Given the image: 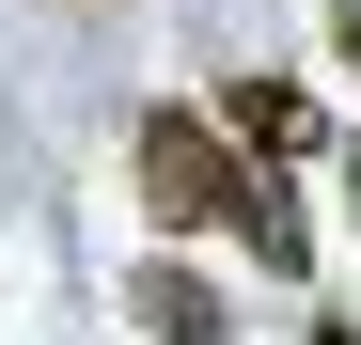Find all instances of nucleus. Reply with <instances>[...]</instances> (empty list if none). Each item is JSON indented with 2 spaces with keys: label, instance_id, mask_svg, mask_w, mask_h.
<instances>
[{
  "label": "nucleus",
  "instance_id": "1",
  "mask_svg": "<svg viewBox=\"0 0 361 345\" xmlns=\"http://www.w3.org/2000/svg\"><path fill=\"white\" fill-rule=\"evenodd\" d=\"M126 172H142V220H157V236H252L267 189H283V172L235 142L220 110H189V94H157L126 126Z\"/></svg>",
  "mask_w": 361,
  "mask_h": 345
},
{
  "label": "nucleus",
  "instance_id": "2",
  "mask_svg": "<svg viewBox=\"0 0 361 345\" xmlns=\"http://www.w3.org/2000/svg\"><path fill=\"white\" fill-rule=\"evenodd\" d=\"M204 110H220V126L252 142L267 172H283V157H314V94H298V79H267V63H235V79H220Z\"/></svg>",
  "mask_w": 361,
  "mask_h": 345
},
{
  "label": "nucleus",
  "instance_id": "3",
  "mask_svg": "<svg viewBox=\"0 0 361 345\" xmlns=\"http://www.w3.org/2000/svg\"><path fill=\"white\" fill-rule=\"evenodd\" d=\"M126 314H142L157 345H235L220 282H204V267H173V251H142V267H126Z\"/></svg>",
  "mask_w": 361,
  "mask_h": 345
},
{
  "label": "nucleus",
  "instance_id": "4",
  "mask_svg": "<svg viewBox=\"0 0 361 345\" xmlns=\"http://www.w3.org/2000/svg\"><path fill=\"white\" fill-rule=\"evenodd\" d=\"M330 63H345V79H361V0H345V16H330Z\"/></svg>",
  "mask_w": 361,
  "mask_h": 345
},
{
  "label": "nucleus",
  "instance_id": "5",
  "mask_svg": "<svg viewBox=\"0 0 361 345\" xmlns=\"http://www.w3.org/2000/svg\"><path fill=\"white\" fill-rule=\"evenodd\" d=\"M314 345H361V314H314Z\"/></svg>",
  "mask_w": 361,
  "mask_h": 345
},
{
  "label": "nucleus",
  "instance_id": "6",
  "mask_svg": "<svg viewBox=\"0 0 361 345\" xmlns=\"http://www.w3.org/2000/svg\"><path fill=\"white\" fill-rule=\"evenodd\" d=\"M345 204H361V142H345Z\"/></svg>",
  "mask_w": 361,
  "mask_h": 345
}]
</instances>
